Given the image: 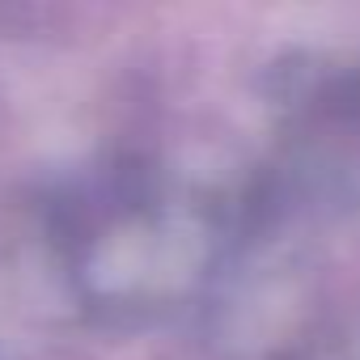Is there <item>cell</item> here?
Masks as SVG:
<instances>
[{"mask_svg":"<svg viewBox=\"0 0 360 360\" xmlns=\"http://www.w3.org/2000/svg\"><path fill=\"white\" fill-rule=\"evenodd\" d=\"M276 360H292V356H276Z\"/></svg>","mask_w":360,"mask_h":360,"instance_id":"cell-1","label":"cell"}]
</instances>
